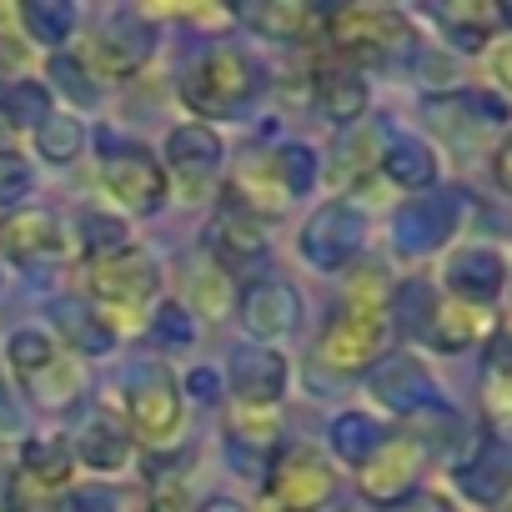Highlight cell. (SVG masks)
Segmentation results:
<instances>
[{
	"label": "cell",
	"instance_id": "1",
	"mask_svg": "<svg viewBox=\"0 0 512 512\" xmlns=\"http://www.w3.org/2000/svg\"><path fill=\"white\" fill-rule=\"evenodd\" d=\"M256 86H262V71L251 66V56L236 46H216L196 61L186 81V101L201 116H226V111H241L256 96Z\"/></svg>",
	"mask_w": 512,
	"mask_h": 512
},
{
	"label": "cell",
	"instance_id": "2",
	"mask_svg": "<svg viewBox=\"0 0 512 512\" xmlns=\"http://www.w3.org/2000/svg\"><path fill=\"white\" fill-rule=\"evenodd\" d=\"M327 41L352 61H397L412 51V26L387 6H347L327 16Z\"/></svg>",
	"mask_w": 512,
	"mask_h": 512
},
{
	"label": "cell",
	"instance_id": "3",
	"mask_svg": "<svg viewBox=\"0 0 512 512\" xmlns=\"http://www.w3.org/2000/svg\"><path fill=\"white\" fill-rule=\"evenodd\" d=\"M382 347H387V312H377V307H342L337 322L317 342V362L342 372V377H357V372H367L382 357Z\"/></svg>",
	"mask_w": 512,
	"mask_h": 512
},
{
	"label": "cell",
	"instance_id": "4",
	"mask_svg": "<svg viewBox=\"0 0 512 512\" xmlns=\"http://www.w3.org/2000/svg\"><path fill=\"white\" fill-rule=\"evenodd\" d=\"M86 282H91V297H96L101 312H136L146 297H156L161 272H156V262H151L146 251L126 246V251H116V256H101V262H91Z\"/></svg>",
	"mask_w": 512,
	"mask_h": 512
},
{
	"label": "cell",
	"instance_id": "5",
	"mask_svg": "<svg viewBox=\"0 0 512 512\" xmlns=\"http://www.w3.org/2000/svg\"><path fill=\"white\" fill-rule=\"evenodd\" d=\"M126 417L136 427V437L146 442H166L181 427V387L161 362H146L131 372L126 382Z\"/></svg>",
	"mask_w": 512,
	"mask_h": 512
},
{
	"label": "cell",
	"instance_id": "6",
	"mask_svg": "<svg viewBox=\"0 0 512 512\" xmlns=\"http://www.w3.org/2000/svg\"><path fill=\"white\" fill-rule=\"evenodd\" d=\"M101 181L126 211H161L166 201V166L141 146H111L101 156Z\"/></svg>",
	"mask_w": 512,
	"mask_h": 512
},
{
	"label": "cell",
	"instance_id": "7",
	"mask_svg": "<svg viewBox=\"0 0 512 512\" xmlns=\"http://www.w3.org/2000/svg\"><path fill=\"white\" fill-rule=\"evenodd\" d=\"M422 447L412 442V437H387L362 467H357V487L372 497V502H387V507H397V502H407L412 492H417V477H422Z\"/></svg>",
	"mask_w": 512,
	"mask_h": 512
},
{
	"label": "cell",
	"instance_id": "8",
	"mask_svg": "<svg viewBox=\"0 0 512 512\" xmlns=\"http://www.w3.org/2000/svg\"><path fill=\"white\" fill-rule=\"evenodd\" d=\"M362 236H367L362 211L352 201H327V206L312 211V221L302 231V256L312 267H322V272H337V267H347V256L362 246Z\"/></svg>",
	"mask_w": 512,
	"mask_h": 512
},
{
	"label": "cell",
	"instance_id": "9",
	"mask_svg": "<svg viewBox=\"0 0 512 512\" xmlns=\"http://www.w3.org/2000/svg\"><path fill=\"white\" fill-rule=\"evenodd\" d=\"M151 46H156V36H151V26L136 16V11H111L106 21H101V31H96V41H91V66H96V76H136L146 61H151Z\"/></svg>",
	"mask_w": 512,
	"mask_h": 512
},
{
	"label": "cell",
	"instance_id": "10",
	"mask_svg": "<svg viewBox=\"0 0 512 512\" xmlns=\"http://www.w3.org/2000/svg\"><path fill=\"white\" fill-rule=\"evenodd\" d=\"M332 492H337V477H332V467L317 452L292 447V452L277 457V467H272V497L287 512H317V507L332 502Z\"/></svg>",
	"mask_w": 512,
	"mask_h": 512
},
{
	"label": "cell",
	"instance_id": "11",
	"mask_svg": "<svg viewBox=\"0 0 512 512\" xmlns=\"http://www.w3.org/2000/svg\"><path fill=\"white\" fill-rule=\"evenodd\" d=\"M0 246L21 267H46V262H61L66 256V231H61L56 211L26 206V211H11L0 221Z\"/></svg>",
	"mask_w": 512,
	"mask_h": 512
},
{
	"label": "cell",
	"instance_id": "12",
	"mask_svg": "<svg viewBox=\"0 0 512 512\" xmlns=\"http://www.w3.org/2000/svg\"><path fill=\"white\" fill-rule=\"evenodd\" d=\"M226 387L236 407H277L287 392V362L272 347H241L226 367Z\"/></svg>",
	"mask_w": 512,
	"mask_h": 512
},
{
	"label": "cell",
	"instance_id": "13",
	"mask_svg": "<svg viewBox=\"0 0 512 512\" xmlns=\"http://www.w3.org/2000/svg\"><path fill=\"white\" fill-rule=\"evenodd\" d=\"M507 282V262L497 246H482V241H467L447 256V287L457 292V302H472V307H487Z\"/></svg>",
	"mask_w": 512,
	"mask_h": 512
},
{
	"label": "cell",
	"instance_id": "14",
	"mask_svg": "<svg viewBox=\"0 0 512 512\" xmlns=\"http://www.w3.org/2000/svg\"><path fill=\"white\" fill-rule=\"evenodd\" d=\"M231 201L251 221H277L292 206V191H287V181H282V171H277L272 156H251L231 176Z\"/></svg>",
	"mask_w": 512,
	"mask_h": 512
},
{
	"label": "cell",
	"instance_id": "15",
	"mask_svg": "<svg viewBox=\"0 0 512 512\" xmlns=\"http://www.w3.org/2000/svg\"><path fill=\"white\" fill-rule=\"evenodd\" d=\"M302 317V302L287 282H256L246 297H241V322L251 337H262V342H277L297 327Z\"/></svg>",
	"mask_w": 512,
	"mask_h": 512
},
{
	"label": "cell",
	"instance_id": "16",
	"mask_svg": "<svg viewBox=\"0 0 512 512\" xmlns=\"http://www.w3.org/2000/svg\"><path fill=\"white\" fill-rule=\"evenodd\" d=\"M262 251H267V231H262V221L241 216L236 206H231L226 216L211 221V256H216V267H221V272H226V267H241V262H256Z\"/></svg>",
	"mask_w": 512,
	"mask_h": 512
},
{
	"label": "cell",
	"instance_id": "17",
	"mask_svg": "<svg viewBox=\"0 0 512 512\" xmlns=\"http://www.w3.org/2000/svg\"><path fill=\"white\" fill-rule=\"evenodd\" d=\"M372 392H377L392 412H417V407L432 402V377H427V367L412 362V357H387L382 372L372 377Z\"/></svg>",
	"mask_w": 512,
	"mask_h": 512
},
{
	"label": "cell",
	"instance_id": "18",
	"mask_svg": "<svg viewBox=\"0 0 512 512\" xmlns=\"http://www.w3.org/2000/svg\"><path fill=\"white\" fill-rule=\"evenodd\" d=\"M166 161L186 181H201V176H211L221 166V136L211 126H201V121H186V126H176L166 136Z\"/></svg>",
	"mask_w": 512,
	"mask_h": 512
},
{
	"label": "cell",
	"instance_id": "19",
	"mask_svg": "<svg viewBox=\"0 0 512 512\" xmlns=\"http://www.w3.org/2000/svg\"><path fill=\"white\" fill-rule=\"evenodd\" d=\"M76 472V457L66 447V437H31L21 447V482L41 487V492H66Z\"/></svg>",
	"mask_w": 512,
	"mask_h": 512
},
{
	"label": "cell",
	"instance_id": "20",
	"mask_svg": "<svg viewBox=\"0 0 512 512\" xmlns=\"http://www.w3.org/2000/svg\"><path fill=\"white\" fill-rule=\"evenodd\" d=\"M462 492L472 497V502H502L507 497V487H512V457H507V447L502 442H482L467 462H462Z\"/></svg>",
	"mask_w": 512,
	"mask_h": 512
},
{
	"label": "cell",
	"instance_id": "21",
	"mask_svg": "<svg viewBox=\"0 0 512 512\" xmlns=\"http://www.w3.org/2000/svg\"><path fill=\"white\" fill-rule=\"evenodd\" d=\"M492 332V312L487 307H472V302H442V307H432V327H427V337L437 342V347H447V352H467L472 342H482Z\"/></svg>",
	"mask_w": 512,
	"mask_h": 512
},
{
	"label": "cell",
	"instance_id": "22",
	"mask_svg": "<svg viewBox=\"0 0 512 512\" xmlns=\"http://www.w3.org/2000/svg\"><path fill=\"white\" fill-rule=\"evenodd\" d=\"M437 16V26L452 36V46L457 51H482L487 41H492V31H497V6H487V0H447V6H437L432 11Z\"/></svg>",
	"mask_w": 512,
	"mask_h": 512
},
{
	"label": "cell",
	"instance_id": "23",
	"mask_svg": "<svg viewBox=\"0 0 512 512\" xmlns=\"http://www.w3.org/2000/svg\"><path fill=\"white\" fill-rule=\"evenodd\" d=\"M312 96H317V111H322L327 121H337V126H352V121L367 111V86H362L352 71H342V66L317 71Z\"/></svg>",
	"mask_w": 512,
	"mask_h": 512
},
{
	"label": "cell",
	"instance_id": "24",
	"mask_svg": "<svg viewBox=\"0 0 512 512\" xmlns=\"http://www.w3.org/2000/svg\"><path fill=\"white\" fill-rule=\"evenodd\" d=\"M397 186H432L437 181V156H432V146L427 141H417V136H392V141H382V161H377Z\"/></svg>",
	"mask_w": 512,
	"mask_h": 512
},
{
	"label": "cell",
	"instance_id": "25",
	"mask_svg": "<svg viewBox=\"0 0 512 512\" xmlns=\"http://www.w3.org/2000/svg\"><path fill=\"white\" fill-rule=\"evenodd\" d=\"M71 457H81V462L96 467V472H116V467H126V457H131V437H126L121 422H111V417H91V422L81 427Z\"/></svg>",
	"mask_w": 512,
	"mask_h": 512
},
{
	"label": "cell",
	"instance_id": "26",
	"mask_svg": "<svg viewBox=\"0 0 512 512\" xmlns=\"http://www.w3.org/2000/svg\"><path fill=\"white\" fill-rule=\"evenodd\" d=\"M241 21L251 31H262L267 41H302L317 26V11L312 6H297V0H267V6H246Z\"/></svg>",
	"mask_w": 512,
	"mask_h": 512
},
{
	"label": "cell",
	"instance_id": "27",
	"mask_svg": "<svg viewBox=\"0 0 512 512\" xmlns=\"http://www.w3.org/2000/svg\"><path fill=\"white\" fill-rule=\"evenodd\" d=\"M447 231H452V211L442 201H412L397 216V236L407 251H427V246L447 241Z\"/></svg>",
	"mask_w": 512,
	"mask_h": 512
},
{
	"label": "cell",
	"instance_id": "28",
	"mask_svg": "<svg viewBox=\"0 0 512 512\" xmlns=\"http://www.w3.org/2000/svg\"><path fill=\"white\" fill-rule=\"evenodd\" d=\"M81 146H86V126L66 111V116H46L41 126H36V151L51 161V166H71L76 156H81Z\"/></svg>",
	"mask_w": 512,
	"mask_h": 512
},
{
	"label": "cell",
	"instance_id": "29",
	"mask_svg": "<svg viewBox=\"0 0 512 512\" xmlns=\"http://www.w3.org/2000/svg\"><path fill=\"white\" fill-rule=\"evenodd\" d=\"M382 442H387V432H382V422L367 417V412H347V417L332 422V447H337L347 462H357V467H362Z\"/></svg>",
	"mask_w": 512,
	"mask_h": 512
},
{
	"label": "cell",
	"instance_id": "30",
	"mask_svg": "<svg viewBox=\"0 0 512 512\" xmlns=\"http://www.w3.org/2000/svg\"><path fill=\"white\" fill-rule=\"evenodd\" d=\"M21 26L31 31V41L61 46V41H71L76 6H66V0H26V6H21Z\"/></svg>",
	"mask_w": 512,
	"mask_h": 512
},
{
	"label": "cell",
	"instance_id": "31",
	"mask_svg": "<svg viewBox=\"0 0 512 512\" xmlns=\"http://www.w3.org/2000/svg\"><path fill=\"white\" fill-rule=\"evenodd\" d=\"M26 392L41 402V407H71L81 397V367L71 357H56L51 367H41L36 377H26Z\"/></svg>",
	"mask_w": 512,
	"mask_h": 512
},
{
	"label": "cell",
	"instance_id": "32",
	"mask_svg": "<svg viewBox=\"0 0 512 512\" xmlns=\"http://www.w3.org/2000/svg\"><path fill=\"white\" fill-rule=\"evenodd\" d=\"M0 116L11 126H41L51 116V91L41 81H11L0 91Z\"/></svg>",
	"mask_w": 512,
	"mask_h": 512
},
{
	"label": "cell",
	"instance_id": "33",
	"mask_svg": "<svg viewBox=\"0 0 512 512\" xmlns=\"http://www.w3.org/2000/svg\"><path fill=\"white\" fill-rule=\"evenodd\" d=\"M231 442L246 452H272L277 447V412L272 407H231Z\"/></svg>",
	"mask_w": 512,
	"mask_h": 512
},
{
	"label": "cell",
	"instance_id": "34",
	"mask_svg": "<svg viewBox=\"0 0 512 512\" xmlns=\"http://www.w3.org/2000/svg\"><path fill=\"white\" fill-rule=\"evenodd\" d=\"M482 402L492 422H512V347H492L482 367Z\"/></svg>",
	"mask_w": 512,
	"mask_h": 512
},
{
	"label": "cell",
	"instance_id": "35",
	"mask_svg": "<svg viewBox=\"0 0 512 512\" xmlns=\"http://www.w3.org/2000/svg\"><path fill=\"white\" fill-rule=\"evenodd\" d=\"M387 317H397V322H402V332L427 337V327H432V292H427L422 282H407V287L387 302Z\"/></svg>",
	"mask_w": 512,
	"mask_h": 512
},
{
	"label": "cell",
	"instance_id": "36",
	"mask_svg": "<svg viewBox=\"0 0 512 512\" xmlns=\"http://www.w3.org/2000/svg\"><path fill=\"white\" fill-rule=\"evenodd\" d=\"M61 352H56V342L46 337V332H36V327H26V332H16L11 337V367H16V377L26 382V377H36L41 367H51Z\"/></svg>",
	"mask_w": 512,
	"mask_h": 512
},
{
	"label": "cell",
	"instance_id": "37",
	"mask_svg": "<svg viewBox=\"0 0 512 512\" xmlns=\"http://www.w3.org/2000/svg\"><path fill=\"white\" fill-rule=\"evenodd\" d=\"M146 332H151L161 347H176V352H181V347H191V342H196L191 307H186V302H161V307H156V317L146 322Z\"/></svg>",
	"mask_w": 512,
	"mask_h": 512
},
{
	"label": "cell",
	"instance_id": "38",
	"mask_svg": "<svg viewBox=\"0 0 512 512\" xmlns=\"http://www.w3.org/2000/svg\"><path fill=\"white\" fill-rule=\"evenodd\" d=\"M81 236H86L91 262L126 251V221H116V216H106V211H86V216H81Z\"/></svg>",
	"mask_w": 512,
	"mask_h": 512
},
{
	"label": "cell",
	"instance_id": "39",
	"mask_svg": "<svg viewBox=\"0 0 512 512\" xmlns=\"http://www.w3.org/2000/svg\"><path fill=\"white\" fill-rule=\"evenodd\" d=\"M272 161H277V171H282V181H287L292 201L317 181V156H312L307 146H282V151H272Z\"/></svg>",
	"mask_w": 512,
	"mask_h": 512
},
{
	"label": "cell",
	"instance_id": "40",
	"mask_svg": "<svg viewBox=\"0 0 512 512\" xmlns=\"http://www.w3.org/2000/svg\"><path fill=\"white\" fill-rule=\"evenodd\" d=\"M377 161H382V136H377V131H357L352 146H342L337 176H342V181H357V176H367Z\"/></svg>",
	"mask_w": 512,
	"mask_h": 512
},
{
	"label": "cell",
	"instance_id": "41",
	"mask_svg": "<svg viewBox=\"0 0 512 512\" xmlns=\"http://www.w3.org/2000/svg\"><path fill=\"white\" fill-rule=\"evenodd\" d=\"M31 191V166L16 151H0V206H16Z\"/></svg>",
	"mask_w": 512,
	"mask_h": 512
},
{
	"label": "cell",
	"instance_id": "42",
	"mask_svg": "<svg viewBox=\"0 0 512 512\" xmlns=\"http://www.w3.org/2000/svg\"><path fill=\"white\" fill-rule=\"evenodd\" d=\"M51 81H56L71 101H81V106L96 101V86L86 81V66H81L76 56H56V61H51Z\"/></svg>",
	"mask_w": 512,
	"mask_h": 512
},
{
	"label": "cell",
	"instance_id": "43",
	"mask_svg": "<svg viewBox=\"0 0 512 512\" xmlns=\"http://www.w3.org/2000/svg\"><path fill=\"white\" fill-rule=\"evenodd\" d=\"M196 292H201V302H206V312H226V302H231V287H226V272H221L216 262L196 272Z\"/></svg>",
	"mask_w": 512,
	"mask_h": 512
},
{
	"label": "cell",
	"instance_id": "44",
	"mask_svg": "<svg viewBox=\"0 0 512 512\" xmlns=\"http://www.w3.org/2000/svg\"><path fill=\"white\" fill-rule=\"evenodd\" d=\"M151 512H186V482L181 477H161L151 487Z\"/></svg>",
	"mask_w": 512,
	"mask_h": 512
},
{
	"label": "cell",
	"instance_id": "45",
	"mask_svg": "<svg viewBox=\"0 0 512 512\" xmlns=\"http://www.w3.org/2000/svg\"><path fill=\"white\" fill-rule=\"evenodd\" d=\"M61 512H116V497L101 492V487H86V492H66Z\"/></svg>",
	"mask_w": 512,
	"mask_h": 512
},
{
	"label": "cell",
	"instance_id": "46",
	"mask_svg": "<svg viewBox=\"0 0 512 512\" xmlns=\"http://www.w3.org/2000/svg\"><path fill=\"white\" fill-rule=\"evenodd\" d=\"M487 71H492V86L497 91H512V36H502L487 56Z\"/></svg>",
	"mask_w": 512,
	"mask_h": 512
},
{
	"label": "cell",
	"instance_id": "47",
	"mask_svg": "<svg viewBox=\"0 0 512 512\" xmlns=\"http://www.w3.org/2000/svg\"><path fill=\"white\" fill-rule=\"evenodd\" d=\"M392 512H457V507H452L442 492H412V497H407V502H397Z\"/></svg>",
	"mask_w": 512,
	"mask_h": 512
},
{
	"label": "cell",
	"instance_id": "48",
	"mask_svg": "<svg viewBox=\"0 0 512 512\" xmlns=\"http://www.w3.org/2000/svg\"><path fill=\"white\" fill-rule=\"evenodd\" d=\"M497 186H502V191L512 196V141H507V146L497 151Z\"/></svg>",
	"mask_w": 512,
	"mask_h": 512
},
{
	"label": "cell",
	"instance_id": "49",
	"mask_svg": "<svg viewBox=\"0 0 512 512\" xmlns=\"http://www.w3.org/2000/svg\"><path fill=\"white\" fill-rule=\"evenodd\" d=\"M186 387H191V392H216V377H211V372H191Z\"/></svg>",
	"mask_w": 512,
	"mask_h": 512
},
{
	"label": "cell",
	"instance_id": "50",
	"mask_svg": "<svg viewBox=\"0 0 512 512\" xmlns=\"http://www.w3.org/2000/svg\"><path fill=\"white\" fill-rule=\"evenodd\" d=\"M201 512H246V507H241V502H231V497H211Z\"/></svg>",
	"mask_w": 512,
	"mask_h": 512
}]
</instances>
